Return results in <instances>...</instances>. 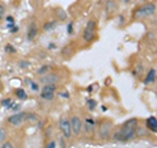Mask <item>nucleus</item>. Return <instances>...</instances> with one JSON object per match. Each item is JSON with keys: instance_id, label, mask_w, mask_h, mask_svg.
Masks as SVG:
<instances>
[{"instance_id": "f257e3e1", "label": "nucleus", "mask_w": 157, "mask_h": 148, "mask_svg": "<svg viewBox=\"0 0 157 148\" xmlns=\"http://www.w3.org/2000/svg\"><path fill=\"white\" fill-rule=\"evenodd\" d=\"M136 125H137V121L135 119H130L127 121L123 126H122V129L115 132V140H122V142H126V140H130L131 138L135 136V129H136Z\"/></svg>"}, {"instance_id": "f03ea898", "label": "nucleus", "mask_w": 157, "mask_h": 148, "mask_svg": "<svg viewBox=\"0 0 157 148\" xmlns=\"http://www.w3.org/2000/svg\"><path fill=\"white\" fill-rule=\"evenodd\" d=\"M155 13H156V4L155 3H148V4H144V6H141L140 8L136 9L135 17L136 18H144V17L153 16Z\"/></svg>"}, {"instance_id": "7ed1b4c3", "label": "nucleus", "mask_w": 157, "mask_h": 148, "mask_svg": "<svg viewBox=\"0 0 157 148\" xmlns=\"http://www.w3.org/2000/svg\"><path fill=\"white\" fill-rule=\"evenodd\" d=\"M82 37H84V41H86V42H90L94 39V37H96V21L90 20V21L86 24Z\"/></svg>"}, {"instance_id": "20e7f679", "label": "nucleus", "mask_w": 157, "mask_h": 148, "mask_svg": "<svg viewBox=\"0 0 157 148\" xmlns=\"http://www.w3.org/2000/svg\"><path fill=\"white\" fill-rule=\"evenodd\" d=\"M55 88H56L55 84H47V85H45L42 92H41V97L43 100L51 101L54 98V96H55Z\"/></svg>"}, {"instance_id": "39448f33", "label": "nucleus", "mask_w": 157, "mask_h": 148, "mask_svg": "<svg viewBox=\"0 0 157 148\" xmlns=\"http://www.w3.org/2000/svg\"><path fill=\"white\" fill-rule=\"evenodd\" d=\"M59 127L63 132L66 139H70L71 135H72V129H71V122L68 118H62L60 122H59Z\"/></svg>"}, {"instance_id": "423d86ee", "label": "nucleus", "mask_w": 157, "mask_h": 148, "mask_svg": "<svg viewBox=\"0 0 157 148\" xmlns=\"http://www.w3.org/2000/svg\"><path fill=\"white\" fill-rule=\"evenodd\" d=\"M28 114L26 113H17V114H13L8 118V122L11 123L12 126H21L24 122L26 121Z\"/></svg>"}, {"instance_id": "0eeeda50", "label": "nucleus", "mask_w": 157, "mask_h": 148, "mask_svg": "<svg viewBox=\"0 0 157 148\" xmlns=\"http://www.w3.org/2000/svg\"><path fill=\"white\" fill-rule=\"evenodd\" d=\"M70 122H71L72 132L75 135H78L81 132V129H82V121L80 119V117H72V119Z\"/></svg>"}, {"instance_id": "6e6552de", "label": "nucleus", "mask_w": 157, "mask_h": 148, "mask_svg": "<svg viewBox=\"0 0 157 148\" xmlns=\"http://www.w3.org/2000/svg\"><path fill=\"white\" fill-rule=\"evenodd\" d=\"M110 130H111V123L110 122H102V125L100 126V136L106 139V138L110 136Z\"/></svg>"}, {"instance_id": "1a4fd4ad", "label": "nucleus", "mask_w": 157, "mask_h": 148, "mask_svg": "<svg viewBox=\"0 0 157 148\" xmlns=\"http://www.w3.org/2000/svg\"><path fill=\"white\" fill-rule=\"evenodd\" d=\"M41 81L43 83V84H56L58 81H59V77L56 76V75H54V73H48V75H46V76H43L42 79H41Z\"/></svg>"}, {"instance_id": "9d476101", "label": "nucleus", "mask_w": 157, "mask_h": 148, "mask_svg": "<svg viewBox=\"0 0 157 148\" xmlns=\"http://www.w3.org/2000/svg\"><path fill=\"white\" fill-rule=\"evenodd\" d=\"M145 123H147V127H148L151 131H153V132L157 131V118L155 115L147 118V122Z\"/></svg>"}, {"instance_id": "9b49d317", "label": "nucleus", "mask_w": 157, "mask_h": 148, "mask_svg": "<svg viewBox=\"0 0 157 148\" xmlns=\"http://www.w3.org/2000/svg\"><path fill=\"white\" fill-rule=\"evenodd\" d=\"M37 33H38V28H37L36 24L32 22L30 26H29V30H28V38L29 39H34V37L37 36Z\"/></svg>"}, {"instance_id": "f8f14e48", "label": "nucleus", "mask_w": 157, "mask_h": 148, "mask_svg": "<svg viewBox=\"0 0 157 148\" xmlns=\"http://www.w3.org/2000/svg\"><path fill=\"white\" fill-rule=\"evenodd\" d=\"M156 81V70L155 68H152V70L148 72V75H147L144 83L145 84H151V83H155Z\"/></svg>"}, {"instance_id": "ddd939ff", "label": "nucleus", "mask_w": 157, "mask_h": 148, "mask_svg": "<svg viewBox=\"0 0 157 148\" xmlns=\"http://www.w3.org/2000/svg\"><path fill=\"white\" fill-rule=\"evenodd\" d=\"M7 136H8V132H7V130H6V129H3V127H0V144L6 142Z\"/></svg>"}, {"instance_id": "4468645a", "label": "nucleus", "mask_w": 157, "mask_h": 148, "mask_svg": "<svg viewBox=\"0 0 157 148\" xmlns=\"http://www.w3.org/2000/svg\"><path fill=\"white\" fill-rule=\"evenodd\" d=\"M16 95L18 98H21V100H25L26 98V93L24 89H21V88H18V89H16Z\"/></svg>"}, {"instance_id": "2eb2a0df", "label": "nucleus", "mask_w": 157, "mask_h": 148, "mask_svg": "<svg viewBox=\"0 0 157 148\" xmlns=\"http://www.w3.org/2000/svg\"><path fill=\"white\" fill-rule=\"evenodd\" d=\"M55 25H56V21H51L50 24H46V25L43 26V29H45V30H50V29H52Z\"/></svg>"}, {"instance_id": "dca6fc26", "label": "nucleus", "mask_w": 157, "mask_h": 148, "mask_svg": "<svg viewBox=\"0 0 157 148\" xmlns=\"http://www.w3.org/2000/svg\"><path fill=\"white\" fill-rule=\"evenodd\" d=\"M0 148H14V146H13V143H11V142H6V143H2Z\"/></svg>"}, {"instance_id": "f3484780", "label": "nucleus", "mask_w": 157, "mask_h": 148, "mask_svg": "<svg viewBox=\"0 0 157 148\" xmlns=\"http://www.w3.org/2000/svg\"><path fill=\"white\" fill-rule=\"evenodd\" d=\"M4 13H6V8H4V6H2V4H0V20H3Z\"/></svg>"}, {"instance_id": "a211bd4d", "label": "nucleus", "mask_w": 157, "mask_h": 148, "mask_svg": "<svg viewBox=\"0 0 157 148\" xmlns=\"http://www.w3.org/2000/svg\"><path fill=\"white\" fill-rule=\"evenodd\" d=\"M12 101L9 100V98H7V100H4L2 103H3V106H7V107H9V103H11Z\"/></svg>"}, {"instance_id": "6ab92c4d", "label": "nucleus", "mask_w": 157, "mask_h": 148, "mask_svg": "<svg viewBox=\"0 0 157 148\" xmlns=\"http://www.w3.org/2000/svg\"><path fill=\"white\" fill-rule=\"evenodd\" d=\"M46 148H56V143H55V142H50V143L47 144Z\"/></svg>"}, {"instance_id": "aec40b11", "label": "nucleus", "mask_w": 157, "mask_h": 148, "mask_svg": "<svg viewBox=\"0 0 157 148\" xmlns=\"http://www.w3.org/2000/svg\"><path fill=\"white\" fill-rule=\"evenodd\" d=\"M48 70H50V67H48V66H45L43 68H41V71H39V73H41V75H43V72H46V71H48Z\"/></svg>"}, {"instance_id": "412c9836", "label": "nucleus", "mask_w": 157, "mask_h": 148, "mask_svg": "<svg viewBox=\"0 0 157 148\" xmlns=\"http://www.w3.org/2000/svg\"><path fill=\"white\" fill-rule=\"evenodd\" d=\"M32 88H33L34 91H36V89H38V84L36 85V83H32Z\"/></svg>"}, {"instance_id": "4be33fe9", "label": "nucleus", "mask_w": 157, "mask_h": 148, "mask_svg": "<svg viewBox=\"0 0 157 148\" xmlns=\"http://www.w3.org/2000/svg\"><path fill=\"white\" fill-rule=\"evenodd\" d=\"M7 20H8V22H9V24H13V17H11V16H9Z\"/></svg>"}, {"instance_id": "5701e85b", "label": "nucleus", "mask_w": 157, "mask_h": 148, "mask_svg": "<svg viewBox=\"0 0 157 148\" xmlns=\"http://www.w3.org/2000/svg\"><path fill=\"white\" fill-rule=\"evenodd\" d=\"M123 2H124V3H128V2H131V0H123Z\"/></svg>"}]
</instances>
